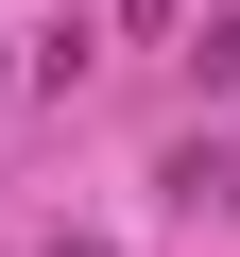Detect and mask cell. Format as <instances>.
Listing matches in <instances>:
<instances>
[{"mask_svg":"<svg viewBox=\"0 0 240 257\" xmlns=\"http://www.w3.org/2000/svg\"><path fill=\"white\" fill-rule=\"evenodd\" d=\"M52 257H103V240H52Z\"/></svg>","mask_w":240,"mask_h":257,"instance_id":"2","label":"cell"},{"mask_svg":"<svg viewBox=\"0 0 240 257\" xmlns=\"http://www.w3.org/2000/svg\"><path fill=\"white\" fill-rule=\"evenodd\" d=\"M172 206H240V138H189L172 155Z\"/></svg>","mask_w":240,"mask_h":257,"instance_id":"1","label":"cell"}]
</instances>
